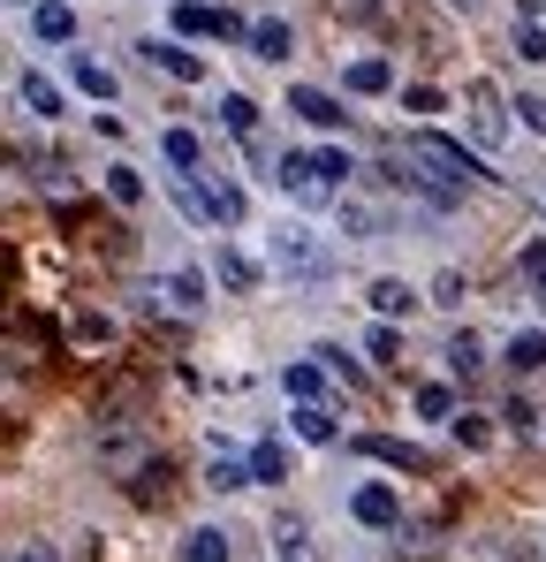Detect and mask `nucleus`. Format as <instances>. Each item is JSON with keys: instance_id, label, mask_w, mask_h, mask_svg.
I'll return each mask as SVG.
<instances>
[{"instance_id": "37", "label": "nucleus", "mask_w": 546, "mask_h": 562, "mask_svg": "<svg viewBox=\"0 0 546 562\" xmlns=\"http://www.w3.org/2000/svg\"><path fill=\"white\" fill-rule=\"evenodd\" d=\"M311 358H319V366H327L334 380H350V387H364V366L350 358V350H311Z\"/></svg>"}, {"instance_id": "5", "label": "nucleus", "mask_w": 546, "mask_h": 562, "mask_svg": "<svg viewBox=\"0 0 546 562\" xmlns=\"http://www.w3.org/2000/svg\"><path fill=\"white\" fill-rule=\"evenodd\" d=\"M168 23H175V38H251V15H236L228 0L220 8L213 0H175Z\"/></svg>"}, {"instance_id": "38", "label": "nucleus", "mask_w": 546, "mask_h": 562, "mask_svg": "<svg viewBox=\"0 0 546 562\" xmlns=\"http://www.w3.org/2000/svg\"><path fill=\"white\" fill-rule=\"evenodd\" d=\"M8 562H61V548H54V540H15Z\"/></svg>"}, {"instance_id": "28", "label": "nucleus", "mask_w": 546, "mask_h": 562, "mask_svg": "<svg viewBox=\"0 0 546 562\" xmlns=\"http://www.w3.org/2000/svg\"><path fill=\"white\" fill-rule=\"evenodd\" d=\"M205 486H213V494H243V486H259V479H251V457H228V449H213V464H205Z\"/></svg>"}, {"instance_id": "33", "label": "nucleus", "mask_w": 546, "mask_h": 562, "mask_svg": "<svg viewBox=\"0 0 546 562\" xmlns=\"http://www.w3.org/2000/svg\"><path fill=\"white\" fill-rule=\"evenodd\" d=\"M448 366H455L463 380H470V373H486V342H478L470 327H455V335H448Z\"/></svg>"}, {"instance_id": "20", "label": "nucleus", "mask_w": 546, "mask_h": 562, "mask_svg": "<svg viewBox=\"0 0 546 562\" xmlns=\"http://www.w3.org/2000/svg\"><path fill=\"white\" fill-rule=\"evenodd\" d=\"M99 190H106V205L137 213V205H145V168H129V160H106V168H99Z\"/></svg>"}, {"instance_id": "43", "label": "nucleus", "mask_w": 546, "mask_h": 562, "mask_svg": "<svg viewBox=\"0 0 546 562\" xmlns=\"http://www.w3.org/2000/svg\"><path fill=\"white\" fill-rule=\"evenodd\" d=\"M441 8H455V15H486V0H441Z\"/></svg>"}, {"instance_id": "16", "label": "nucleus", "mask_w": 546, "mask_h": 562, "mask_svg": "<svg viewBox=\"0 0 546 562\" xmlns=\"http://www.w3.org/2000/svg\"><path fill=\"white\" fill-rule=\"evenodd\" d=\"M15 99H23V114H38V122H61V114H69L61 85H54V77H38V69H23V77H15Z\"/></svg>"}, {"instance_id": "35", "label": "nucleus", "mask_w": 546, "mask_h": 562, "mask_svg": "<svg viewBox=\"0 0 546 562\" xmlns=\"http://www.w3.org/2000/svg\"><path fill=\"white\" fill-rule=\"evenodd\" d=\"M114 335H122V327H114L106 312H77V350H106Z\"/></svg>"}, {"instance_id": "1", "label": "nucleus", "mask_w": 546, "mask_h": 562, "mask_svg": "<svg viewBox=\"0 0 546 562\" xmlns=\"http://www.w3.org/2000/svg\"><path fill=\"white\" fill-rule=\"evenodd\" d=\"M387 168H395V183H402V190H418V198L441 205V213L463 205L470 190L486 183V160H478V153H463L455 137H425V130L402 137V145L387 153Z\"/></svg>"}, {"instance_id": "10", "label": "nucleus", "mask_w": 546, "mask_h": 562, "mask_svg": "<svg viewBox=\"0 0 546 562\" xmlns=\"http://www.w3.org/2000/svg\"><path fill=\"white\" fill-rule=\"evenodd\" d=\"M288 114H296V122H311V130H350L342 92H319V85H288Z\"/></svg>"}, {"instance_id": "25", "label": "nucleus", "mask_w": 546, "mask_h": 562, "mask_svg": "<svg viewBox=\"0 0 546 562\" xmlns=\"http://www.w3.org/2000/svg\"><path fill=\"white\" fill-rule=\"evenodd\" d=\"M175 555H182V562H236V540H228L220 525H190Z\"/></svg>"}, {"instance_id": "13", "label": "nucleus", "mask_w": 546, "mask_h": 562, "mask_svg": "<svg viewBox=\"0 0 546 562\" xmlns=\"http://www.w3.org/2000/svg\"><path fill=\"white\" fill-rule=\"evenodd\" d=\"M23 23H31V38H38V46H77V31H84L69 0H38V8H31Z\"/></svg>"}, {"instance_id": "4", "label": "nucleus", "mask_w": 546, "mask_h": 562, "mask_svg": "<svg viewBox=\"0 0 546 562\" xmlns=\"http://www.w3.org/2000/svg\"><path fill=\"white\" fill-rule=\"evenodd\" d=\"M273 190H288V198H296V205H311V213H319V205H342V190L319 176V160H311L304 145H288V153L273 160Z\"/></svg>"}, {"instance_id": "19", "label": "nucleus", "mask_w": 546, "mask_h": 562, "mask_svg": "<svg viewBox=\"0 0 546 562\" xmlns=\"http://www.w3.org/2000/svg\"><path fill=\"white\" fill-rule=\"evenodd\" d=\"M205 289H213V281L197 274V267H175V274L160 281V296H168V312H175V319H197V312H205Z\"/></svg>"}, {"instance_id": "23", "label": "nucleus", "mask_w": 546, "mask_h": 562, "mask_svg": "<svg viewBox=\"0 0 546 562\" xmlns=\"http://www.w3.org/2000/svg\"><path fill=\"white\" fill-rule=\"evenodd\" d=\"M243 457H251V479H259V486H281V479L296 471V457H288V441H281V434H266V441H251Z\"/></svg>"}, {"instance_id": "2", "label": "nucleus", "mask_w": 546, "mask_h": 562, "mask_svg": "<svg viewBox=\"0 0 546 562\" xmlns=\"http://www.w3.org/2000/svg\"><path fill=\"white\" fill-rule=\"evenodd\" d=\"M266 259L281 281H304V289H319V281H334V267H342V251L311 228V221H281L266 236Z\"/></svg>"}, {"instance_id": "6", "label": "nucleus", "mask_w": 546, "mask_h": 562, "mask_svg": "<svg viewBox=\"0 0 546 562\" xmlns=\"http://www.w3.org/2000/svg\"><path fill=\"white\" fill-rule=\"evenodd\" d=\"M350 517L364 532H402V486L395 479H357L350 486Z\"/></svg>"}, {"instance_id": "44", "label": "nucleus", "mask_w": 546, "mask_h": 562, "mask_svg": "<svg viewBox=\"0 0 546 562\" xmlns=\"http://www.w3.org/2000/svg\"><path fill=\"white\" fill-rule=\"evenodd\" d=\"M15 8H23V15H31V8H38V0H15Z\"/></svg>"}, {"instance_id": "15", "label": "nucleus", "mask_w": 546, "mask_h": 562, "mask_svg": "<svg viewBox=\"0 0 546 562\" xmlns=\"http://www.w3.org/2000/svg\"><path fill=\"white\" fill-rule=\"evenodd\" d=\"M197 183H205V198H213V221H220V228H243V213H251L243 183H228L220 168H197Z\"/></svg>"}, {"instance_id": "11", "label": "nucleus", "mask_w": 546, "mask_h": 562, "mask_svg": "<svg viewBox=\"0 0 546 562\" xmlns=\"http://www.w3.org/2000/svg\"><path fill=\"white\" fill-rule=\"evenodd\" d=\"M213 281L228 289V296H259V281H266V267L243 251V244H228L220 236V251H213Z\"/></svg>"}, {"instance_id": "27", "label": "nucleus", "mask_w": 546, "mask_h": 562, "mask_svg": "<svg viewBox=\"0 0 546 562\" xmlns=\"http://www.w3.org/2000/svg\"><path fill=\"white\" fill-rule=\"evenodd\" d=\"M334 221H342V228H350L357 244H372V236H387V213H379L372 198H357V190H350V198L334 205Z\"/></svg>"}, {"instance_id": "29", "label": "nucleus", "mask_w": 546, "mask_h": 562, "mask_svg": "<svg viewBox=\"0 0 546 562\" xmlns=\"http://www.w3.org/2000/svg\"><path fill=\"white\" fill-rule=\"evenodd\" d=\"M410 411H418V418H463V395H455L448 380H425V387H418V395H410Z\"/></svg>"}, {"instance_id": "32", "label": "nucleus", "mask_w": 546, "mask_h": 562, "mask_svg": "<svg viewBox=\"0 0 546 562\" xmlns=\"http://www.w3.org/2000/svg\"><path fill=\"white\" fill-rule=\"evenodd\" d=\"M311 160H319V176H327V183L350 198V183H357V160H350L342 145H311Z\"/></svg>"}, {"instance_id": "34", "label": "nucleus", "mask_w": 546, "mask_h": 562, "mask_svg": "<svg viewBox=\"0 0 546 562\" xmlns=\"http://www.w3.org/2000/svg\"><path fill=\"white\" fill-rule=\"evenodd\" d=\"M509 434L532 441V449H546V411L539 403H509Z\"/></svg>"}, {"instance_id": "39", "label": "nucleus", "mask_w": 546, "mask_h": 562, "mask_svg": "<svg viewBox=\"0 0 546 562\" xmlns=\"http://www.w3.org/2000/svg\"><path fill=\"white\" fill-rule=\"evenodd\" d=\"M516 267H524V274H532V281H546V236H532V244L516 251Z\"/></svg>"}, {"instance_id": "8", "label": "nucleus", "mask_w": 546, "mask_h": 562, "mask_svg": "<svg viewBox=\"0 0 546 562\" xmlns=\"http://www.w3.org/2000/svg\"><path fill=\"white\" fill-rule=\"evenodd\" d=\"M342 92L350 99H387V92H402V77H395L387 54H350V61H342Z\"/></svg>"}, {"instance_id": "41", "label": "nucleus", "mask_w": 546, "mask_h": 562, "mask_svg": "<svg viewBox=\"0 0 546 562\" xmlns=\"http://www.w3.org/2000/svg\"><path fill=\"white\" fill-rule=\"evenodd\" d=\"M463 296H470V281H463V274H441V281H433V304H463Z\"/></svg>"}, {"instance_id": "9", "label": "nucleus", "mask_w": 546, "mask_h": 562, "mask_svg": "<svg viewBox=\"0 0 546 562\" xmlns=\"http://www.w3.org/2000/svg\"><path fill=\"white\" fill-rule=\"evenodd\" d=\"M243 54L281 69V61L296 54V23H288V15H273V8H266V15H251V38H243Z\"/></svg>"}, {"instance_id": "14", "label": "nucleus", "mask_w": 546, "mask_h": 562, "mask_svg": "<svg viewBox=\"0 0 546 562\" xmlns=\"http://www.w3.org/2000/svg\"><path fill=\"white\" fill-rule=\"evenodd\" d=\"M350 449H364V457H379V464H395V471H418V479L433 471V457H425L418 441H395V434H357Z\"/></svg>"}, {"instance_id": "22", "label": "nucleus", "mask_w": 546, "mask_h": 562, "mask_svg": "<svg viewBox=\"0 0 546 562\" xmlns=\"http://www.w3.org/2000/svg\"><path fill=\"white\" fill-rule=\"evenodd\" d=\"M160 160H168L175 176H197V168H205V145H197L190 122H168V130H160Z\"/></svg>"}, {"instance_id": "40", "label": "nucleus", "mask_w": 546, "mask_h": 562, "mask_svg": "<svg viewBox=\"0 0 546 562\" xmlns=\"http://www.w3.org/2000/svg\"><path fill=\"white\" fill-rule=\"evenodd\" d=\"M516 114H524V130H539V137H546V99L539 92H516Z\"/></svg>"}, {"instance_id": "42", "label": "nucleus", "mask_w": 546, "mask_h": 562, "mask_svg": "<svg viewBox=\"0 0 546 562\" xmlns=\"http://www.w3.org/2000/svg\"><path fill=\"white\" fill-rule=\"evenodd\" d=\"M455 441H470V449H478V441H486V418H478V411H463V418H455Z\"/></svg>"}, {"instance_id": "36", "label": "nucleus", "mask_w": 546, "mask_h": 562, "mask_svg": "<svg viewBox=\"0 0 546 562\" xmlns=\"http://www.w3.org/2000/svg\"><path fill=\"white\" fill-rule=\"evenodd\" d=\"M402 106H410V114H441L448 92H441V85H402Z\"/></svg>"}, {"instance_id": "3", "label": "nucleus", "mask_w": 546, "mask_h": 562, "mask_svg": "<svg viewBox=\"0 0 546 562\" xmlns=\"http://www.w3.org/2000/svg\"><path fill=\"white\" fill-rule=\"evenodd\" d=\"M455 114H463L470 153H501V145H509V114H516V99H501L486 77H470V85L455 92Z\"/></svg>"}, {"instance_id": "26", "label": "nucleus", "mask_w": 546, "mask_h": 562, "mask_svg": "<svg viewBox=\"0 0 546 562\" xmlns=\"http://www.w3.org/2000/svg\"><path fill=\"white\" fill-rule=\"evenodd\" d=\"M220 130L236 145H259V99L251 92H220Z\"/></svg>"}, {"instance_id": "17", "label": "nucleus", "mask_w": 546, "mask_h": 562, "mask_svg": "<svg viewBox=\"0 0 546 562\" xmlns=\"http://www.w3.org/2000/svg\"><path fill=\"white\" fill-rule=\"evenodd\" d=\"M273 562H327L319 555V540H311V525L288 509V517H273Z\"/></svg>"}, {"instance_id": "31", "label": "nucleus", "mask_w": 546, "mask_h": 562, "mask_svg": "<svg viewBox=\"0 0 546 562\" xmlns=\"http://www.w3.org/2000/svg\"><path fill=\"white\" fill-rule=\"evenodd\" d=\"M364 358H372V366H402V327H395V319H372V327H364Z\"/></svg>"}, {"instance_id": "18", "label": "nucleus", "mask_w": 546, "mask_h": 562, "mask_svg": "<svg viewBox=\"0 0 546 562\" xmlns=\"http://www.w3.org/2000/svg\"><path fill=\"white\" fill-rule=\"evenodd\" d=\"M364 304H372V319H410V312H418V304H425V296H418V289H410V281L379 274V281H372V289H364Z\"/></svg>"}, {"instance_id": "21", "label": "nucleus", "mask_w": 546, "mask_h": 562, "mask_svg": "<svg viewBox=\"0 0 546 562\" xmlns=\"http://www.w3.org/2000/svg\"><path fill=\"white\" fill-rule=\"evenodd\" d=\"M288 434H296V441H311V449H334V441H342V426H334V411H327V403H296V411H288Z\"/></svg>"}, {"instance_id": "30", "label": "nucleus", "mask_w": 546, "mask_h": 562, "mask_svg": "<svg viewBox=\"0 0 546 562\" xmlns=\"http://www.w3.org/2000/svg\"><path fill=\"white\" fill-rule=\"evenodd\" d=\"M281 387H288L296 403H319V387H327V366H311V358H288V366H281Z\"/></svg>"}, {"instance_id": "7", "label": "nucleus", "mask_w": 546, "mask_h": 562, "mask_svg": "<svg viewBox=\"0 0 546 562\" xmlns=\"http://www.w3.org/2000/svg\"><path fill=\"white\" fill-rule=\"evenodd\" d=\"M137 54H145V61L160 69V77H175V85H205V77H213V61H205V54H197L190 38H145Z\"/></svg>"}, {"instance_id": "24", "label": "nucleus", "mask_w": 546, "mask_h": 562, "mask_svg": "<svg viewBox=\"0 0 546 562\" xmlns=\"http://www.w3.org/2000/svg\"><path fill=\"white\" fill-rule=\"evenodd\" d=\"M501 366H509V373H546V327H516V335L501 342Z\"/></svg>"}, {"instance_id": "12", "label": "nucleus", "mask_w": 546, "mask_h": 562, "mask_svg": "<svg viewBox=\"0 0 546 562\" xmlns=\"http://www.w3.org/2000/svg\"><path fill=\"white\" fill-rule=\"evenodd\" d=\"M61 69H69V85H77L84 99H99V106H114V99H122V77H114L99 54H77V46H69V54H61Z\"/></svg>"}]
</instances>
